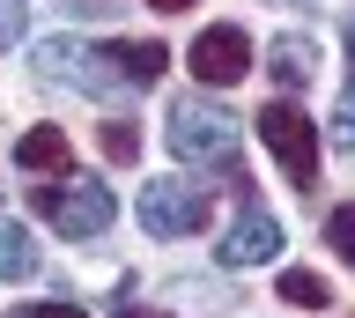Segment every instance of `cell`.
<instances>
[{"instance_id":"cell-13","label":"cell","mask_w":355,"mask_h":318,"mask_svg":"<svg viewBox=\"0 0 355 318\" xmlns=\"http://www.w3.org/2000/svg\"><path fill=\"white\" fill-rule=\"evenodd\" d=\"M96 148H104V163H111V170H126V163L141 156V134H133V118H104Z\"/></svg>"},{"instance_id":"cell-12","label":"cell","mask_w":355,"mask_h":318,"mask_svg":"<svg viewBox=\"0 0 355 318\" xmlns=\"http://www.w3.org/2000/svg\"><path fill=\"white\" fill-rule=\"evenodd\" d=\"M111 52H119V74H126L133 89H141V82H163V67H171L163 45H111Z\"/></svg>"},{"instance_id":"cell-6","label":"cell","mask_w":355,"mask_h":318,"mask_svg":"<svg viewBox=\"0 0 355 318\" xmlns=\"http://www.w3.org/2000/svg\"><path fill=\"white\" fill-rule=\"evenodd\" d=\"M185 67H193V82H207V89H230V82H244V67H252V37H244L237 23H215V30L193 37Z\"/></svg>"},{"instance_id":"cell-2","label":"cell","mask_w":355,"mask_h":318,"mask_svg":"<svg viewBox=\"0 0 355 318\" xmlns=\"http://www.w3.org/2000/svg\"><path fill=\"white\" fill-rule=\"evenodd\" d=\"M30 67H37L44 82H67V89H82V96L133 89L126 74H119V52H104V45H82V37H52V45H37V60H30Z\"/></svg>"},{"instance_id":"cell-10","label":"cell","mask_w":355,"mask_h":318,"mask_svg":"<svg viewBox=\"0 0 355 318\" xmlns=\"http://www.w3.org/2000/svg\"><path fill=\"white\" fill-rule=\"evenodd\" d=\"M311 74H318V52H311V37H282V45H274V82L304 89Z\"/></svg>"},{"instance_id":"cell-9","label":"cell","mask_w":355,"mask_h":318,"mask_svg":"<svg viewBox=\"0 0 355 318\" xmlns=\"http://www.w3.org/2000/svg\"><path fill=\"white\" fill-rule=\"evenodd\" d=\"M37 274V237L22 222H0V281H30Z\"/></svg>"},{"instance_id":"cell-3","label":"cell","mask_w":355,"mask_h":318,"mask_svg":"<svg viewBox=\"0 0 355 318\" xmlns=\"http://www.w3.org/2000/svg\"><path fill=\"white\" fill-rule=\"evenodd\" d=\"M30 207L52 222V237H104L111 229V193L96 178H52L30 193Z\"/></svg>"},{"instance_id":"cell-15","label":"cell","mask_w":355,"mask_h":318,"mask_svg":"<svg viewBox=\"0 0 355 318\" xmlns=\"http://www.w3.org/2000/svg\"><path fill=\"white\" fill-rule=\"evenodd\" d=\"M326 245H333V251H340V259L355 267V200H348V207H333V215H326Z\"/></svg>"},{"instance_id":"cell-8","label":"cell","mask_w":355,"mask_h":318,"mask_svg":"<svg viewBox=\"0 0 355 318\" xmlns=\"http://www.w3.org/2000/svg\"><path fill=\"white\" fill-rule=\"evenodd\" d=\"M15 163H22V170H37V178H44V170L60 178L67 163H74V141H67L60 126H30V134L15 141Z\"/></svg>"},{"instance_id":"cell-7","label":"cell","mask_w":355,"mask_h":318,"mask_svg":"<svg viewBox=\"0 0 355 318\" xmlns=\"http://www.w3.org/2000/svg\"><path fill=\"white\" fill-rule=\"evenodd\" d=\"M266 259H282V222H274L266 207H252V215H237V229L222 237V267H266Z\"/></svg>"},{"instance_id":"cell-1","label":"cell","mask_w":355,"mask_h":318,"mask_svg":"<svg viewBox=\"0 0 355 318\" xmlns=\"http://www.w3.org/2000/svg\"><path fill=\"white\" fill-rule=\"evenodd\" d=\"M171 156L193 170H237V126L215 104H171Z\"/></svg>"},{"instance_id":"cell-17","label":"cell","mask_w":355,"mask_h":318,"mask_svg":"<svg viewBox=\"0 0 355 318\" xmlns=\"http://www.w3.org/2000/svg\"><path fill=\"white\" fill-rule=\"evenodd\" d=\"M8 318H89L82 303H22V311H8Z\"/></svg>"},{"instance_id":"cell-14","label":"cell","mask_w":355,"mask_h":318,"mask_svg":"<svg viewBox=\"0 0 355 318\" xmlns=\"http://www.w3.org/2000/svg\"><path fill=\"white\" fill-rule=\"evenodd\" d=\"M348 52H355V23H348ZM333 148H355V60H348V96H340V118H333Z\"/></svg>"},{"instance_id":"cell-19","label":"cell","mask_w":355,"mask_h":318,"mask_svg":"<svg viewBox=\"0 0 355 318\" xmlns=\"http://www.w3.org/2000/svg\"><path fill=\"white\" fill-rule=\"evenodd\" d=\"M119 318H163V311H119Z\"/></svg>"},{"instance_id":"cell-4","label":"cell","mask_w":355,"mask_h":318,"mask_svg":"<svg viewBox=\"0 0 355 318\" xmlns=\"http://www.w3.org/2000/svg\"><path fill=\"white\" fill-rule=\"evenodd\" d=\"M259 141L274 148V163L288 170V185H318V126H311L288 96H274L259 112Z\"/></svg>"},{"instance_id":"cell-18","label":"cell","mask_w":355,"mask_h":318,"mask_svg":"<svg viewBox=\"0 0 355 318\" xmlns=\"http://www.w3.org/2000/svg\"><path fill=\"white\" fill-rule=\"evenodd\" d=\"M148 8L155 15H178V8H193V0H148Z\"/></svg>"},{"instance_id":"cell-11","label":"cell","mask_w":355,"mask_h":318,"mask_svg":"<svg viewBox=\"0 0 355 318\" xmlns=\"http://www.w3.org/2000/svg\"><path fill=\"white\" fill-rule=\"evenodd\" d=\"M282 303H296V311H326V303H333L326 274H311V267H288V274H282Z\"/></svg>"},{"instance_id":"cell-16","label":"cell","mask_w":355,"mask_h":318,"mask_svg":"<svg viewBox=\"0 0 355 318\" xmlns=\"http://www.w3.org/2000/svg\"><path fill=\"white\" fill-rule=\"evenodd\" d=\"M22 23H30V8H22V0H0V52L22 45Z\"/></svg>"},{"instance_id":"cell-5","label":"cell","mask_w":355,"mask_h":318,"mask_svg":"<svg viewBox=\"0 0 355 318\" xmlns=\"http://www.w3.org/2000/svg\"><path fill=\"white\" fill-rule=\"evenodd\" d=\"M207 193L200 185H171V178H155L148 193H141V229L148 237H193V229H207Z\"/></svg>"}]
</instances>
